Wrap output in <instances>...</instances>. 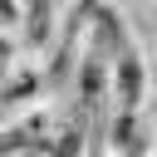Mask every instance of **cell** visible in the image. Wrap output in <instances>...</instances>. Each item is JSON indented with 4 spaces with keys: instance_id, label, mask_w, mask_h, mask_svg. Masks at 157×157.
I'll list each match as a JSON object with an SVG mask.
<instances>
[{
    "instance_id": "cell-1",
    "label": "cell",
    "mask_w": 157,
    "mask_h": 157,
    "mask_svg": "<svg viewBox=\"0 0 157 157\" xmlns=\"http://www.w3.org/2000/svg\"><path fill=\"white\" fill-rule=\"evenodd\" d=\"M113 88H118V113H137V98H142V59H137V44L132 39L113 59Z\"/></svg>"
},
{
    "instance_id": "cell-2",
    "label": "cell",
    "mask_w": 157,
    "mask_h": 157,
    "mask_svg": "<svg viewBox=\"0 0 157 157\" xmlns=\"http://www.w3.org/2000/svg\"><path fill=\"white\" fill-rule=\"evenodd\" d=\"M25 39H29V44H44V39H49V5H44V0H34V5L25 10Z\"/></svg>"
},
{
    "instance_id": "cell-3",
    "label": "cell",
    "mask_w": 157,
    "mask_h": 157,
    "mask_svg": "<svg viewBox=\"0 0 157 157\" xmlns=\"http://www.w3.org/2000/svg\"><path fill=\"white\" fill-rule=\"evenodd\" d=\"M34 88H39V78H34V74H20V78H15V88H0V108H10V103H20V98H29Z\"/></svg>"
},
{
    "instance_id": "cell-4",
    "label": "cell",
    "mask_w": 157,
    "mask_h": 157,
    "mask_svg": "<svg viewBox=\"0 0 157 157\" xmlns=\"http://www.w3.org/2000/svg\"><path fill=\"white\" fill-rule=\"evenodd\" d=\"M20 142H25V128H20V132H0V152H10V147H20Z\"/></svg>"
},
{
    "instance_id": "cell-5",
    "label": "cell",
    "mask_w": 157,
    "mask_h": 157,
    "mask_svg": "<svg viewBox=\"0 0 157 157\" xmlns=\"http://www.w3.org/2000/svg\"><path fill=\"white\" fill-rule=\"evenodd\" d=\"M0 54H5V39H0Z\"/></svg>"
}]
</instances>
